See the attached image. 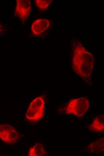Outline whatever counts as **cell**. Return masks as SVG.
<instances>
[{
    "label": "cell",
    "mask_w": 104,
    "mask_h": 156,
    "mask_svg": "<svg viewBox=\"0 0 104 156\" xmlns=\"http://www.w3.org/2000/svg\"><path fill=\"white\" fill-rule=\"evenodd\" d=\"M45 101L43 95L39 96L32 101L26 113V119L32 123H35L44 116Z\"/></svg>",
    "instance_id": "2"
},
{
    "label": "cell",
    "mask_w": 104,
    "mask_h": 156,
    "mask_svg": "<svg viewBox=\"0 0 104 156\" xmlns=\"http://www.w3.org/2000/svg\"><path fill=\"white\" fill-rule=\"evenodd\" d=\"M89 106V101L86 97L72 98L62 110L65 114L80 117L85 113Z\"/></svg>",
    "instance_id": "3"
},
{
    "label": "cell",
    "mask_w": 104,
    "mask_h": 156,
    "mask_svg": "<svg viewBox=\"0 0 104 156\" xmlns=\"http://www.w3.org/2000/svg\"><path fill=\"white\" fill-rule=\"evenodd\" d=\"M72 58L73 70L88 85L91 86L94 58L93 54L87 50L80 42L73 44Z\"/></svg>",
    "instance_id": "1"
},
{
    "label": "cell",
    "mask_w": 104,
    "mask_h": 156,
    "mask_svg": "<svg viewBox=\"0 0 104 156\" xmlns=\"http://www.w3.org/2000/svg\"><path fill=\"white\" fill-rule=\"evenodd\" d=\"M49 20L45 19H39L34 21L31 26V31L35 36H38L43 33L49 27Z\"/></svg>",
    "instance_id": "6"
},
{
    "label": "cell",
    "mask_w": 104,
    "mask_h": 156,
    "mask_svg": "<svg viewBox=\"0 0 104 156\" xmlns=\"http://www.w3.org/2000/svg\"><path fill=\"white\" fill-rule=\"evenodd\" d=\"M88 153L99 154L104 150V138H102L89 144L86 147Z\"/></svg>",
    "instance_id": "8"
},
{
    "label": "cell",
    "mask_w": 104,
    "mask_h": 156,
    "mask_svg": "<svg viewBox=\"0 0 104 156\" xmlns=\"http://www.w3.org/2000/svg\"><path fill=\"white\" fill-rule=\"evenodd\" d=\"M31 4L30 0H17L14 15L22 21L25 22L30 15Z\"/></svg>",
    "instance_id": "5"
},
{
    "label": "cell",
    "mask_w": 104,
    "mask_h": 156,
    "mask_svg": "<svg viewBox=\"0 0 104 156\" xmlns=\"http://www.w3.org/2000/svg\"><path fill=\"white\" fill-rule=\"evenodd\" d=\"M104 116L99 115L95 117L92 123L88 126V127L91 131L100 132L104 130Z\"/></svg>",
    "instance_id": "7"
},
{
    "label": "cell",
    "mask_w": 104,
    "mask_h": 156,
    "mask_svg": "<svg viewBox=\"0 0 104 156\" xmlns=\"http://www.w3.org/2000/svg\"><path fill=\"white\" fill-rule=\"evenodd\" d=\"M52 1V0H34L37 7L41 10L47 9L50 5Z\"/></svg>",
    "instance_id": "10"
},
{
    "label": "cell",
    "mask_w": 104,
    "mask_h": 156,
    "mask_svg": "<svg viewBox=\"0 0 104 156\" xmlns=\"http://www.w3.org/2000/svg\"><path fill=\"white\" fill-rule=\"evenodd\" d=\"M20 138V134L13 126L7 123H0V139L5 143L14 144Z\"/></svg>",
    "instance_id": "4"
},
{
    "label": "cell",
    "mask_w": 104,
    "mask_h": 156,
    "mask_svg": "<svg viewBox=\"0 0 104 156\" xmlns=\"http://www.w3.org/2000/svg\"><path fill=\"white\" fill-rule=\"evenodd\" d=\"M28 156L47 155L45 147L40 142L37 143L31 147L28 152Z\"/></svg>",
    "instance_id": "9"
}]
</instances>
